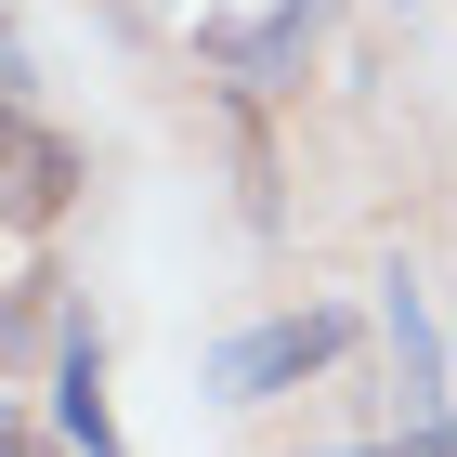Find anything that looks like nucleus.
<instances>
[{"label": "nucleus", "instance_id": "4", "mask_svg": "<svg viewBox=\"0 0 457 457\" xmlns=\"http://www.w3.org/2000/svg\"><path fill=\"white\" fill-rule=\"evenodd\" d=\"M0 170H13V236H39V222L79 196V144H66V131H39L27 105H0Z\"/></svg>", "mask_w": 457, "mask_h": 457}, {"label": "nucleus", "instance_id": "7", "mask_svg": "<svg viewBox=\"0 0 457 457\" xmlns=\"http://www.w3.org/2000/svg\"><path fill=\"white\" fill-rule=\"evenodd\" d=\"M327 457H405V445H327Z\"/></svg>", "mask_w": 457, "mask_h": 457}, {"label": "nucleus", "instance_id": "2", "mask_svg": "<svg viewBox=\"0 0 457 457\" xmlns=\"http://www.w3.org/2000/svg\"><path fill=\"white\" fill-rule=\"evenodd\" d=\"M340 353H353V314H275L248 340H222V405H275V392H301Z\"/></svg>", "mask_w": 457, "mask_h": 457}, {"label": "nucleus", "instance_id": "1", "mask_svg": "<svg viewBox=\"0 0 457 457\" xmlns=\"http://www.w3.org/2000/svg\"><path fill=\"white\" fill-rule=\"evenodd\" d=\"M379 327H392V392H405V457H457V392H445V327H431V287L392 275V287H379Z\"/></svg>", "mask_w": 457, "mask_h": 457}, {"label": "nucleus", "instance_id": "3", "mask_svg": "<svg viewBox=\"0 0 457 457\" xmlns=\"http://www.w3.org/2000/svg\"><path fill=\"white\" fill-rule=\"evenodd\" d=\"M53 431H66L79 457H131L118 419H105V327H92V314L53 327Z\"/></svg>", "mask_w": 457, "mask_h": 457}, {"label": "nucleus", "instance_id": "5", "mask_svg": "<svg viewBox=\"0 0 457 457\" xmlns=\"http://www.w3.org/2000/svg\"><path fill=\"white\" fill-rule=\"evenodd\" d=\"M327 27V0H275L262 27H236L222 39V66H236V92H287V66H301V39Z\"/></svg>", "mask_w": 457, "mask_h": 457}, {"label": "nucleus", "instance_id": "6", "mask_svg": "<svg viewBox=\"0 0 457 457\" xmlns=\"http://www.w3.org/2000/svg\"><path fill=\"white\" fill-rule=\"evenodd\" d=\"M0 457H53V431H39V419H0Z\"/></svg>", "mask_w": 457, "mask_h": 457}]
</instances>
